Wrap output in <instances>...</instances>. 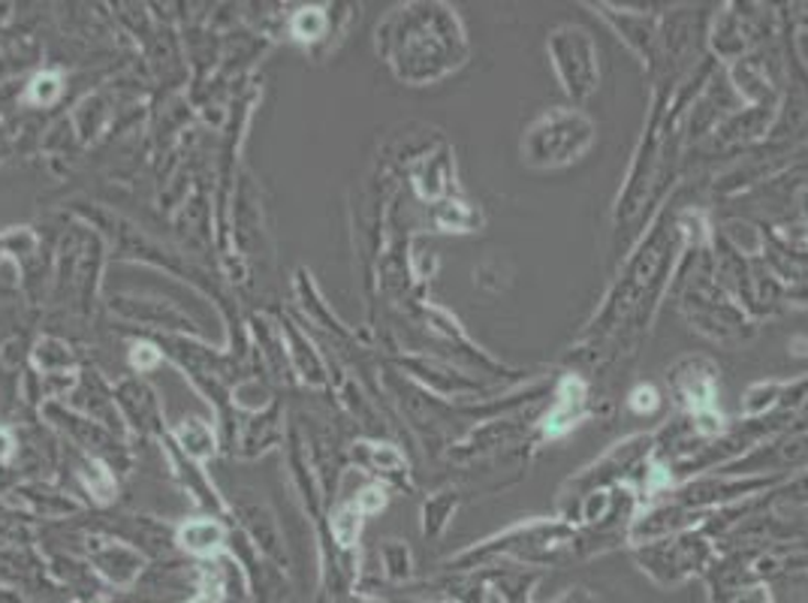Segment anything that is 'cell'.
<instances>
[{"mask_svg":"<svg viewBox=\"0 0 808 603\" xmlns=\"http://www.w3.org/2000/svg\"><path fill=\"white\" fill-rule=\"evenodd\" d=\"M558 603H598V601H594L591 594H586L582 589H579V592H570L565 601H558Z\"/></svg>","mask_w":808,"mask_h":603,"instance_id":"5","label":"cell"},{"mask_svg":"<svg viewBox=\"0 0 808 603\" xmlns=\"http://www.w3.org/2000/svg\"><path fill=\"white\" fill-rule=\"evenodd\" d=\"M658 390L655 386H636L634 393H631V407H634L636 414H652L655 407H658Z\"/></svg>","mask_w":808,"mask_h":603,"instance_id":"3","label":"cell"},{"mask_svg":"<svg viewBox=\"0 0 808 603\" xmlns=\"http://www.w3.org/2000/svg\"><path fill=\"white\" fill-rule=\"evenodd\" d=\"M733 603H773V597H769V589L754 585V589H745Z\"/></svg>","mask_w":808,"mask_h":603,"instance_id":"4","label":"cell"},{"mask_svg":"<svg viewBox=\"0 0 808 603\" xmlns=\"http://www.w3.org/2000/svg\"><path fill=\"white\" fill-rule=\"evenodd\" d=\"M553 58L555 70L565 81V91L577 100H586L598 81V64H594V46L589 34L579 28H561L553 36Z\"/></svg>","mask_w":808,"mask_h":603,"instance_id":"2","label":"cell"},{"mask_svg":"<svg viewBox=\"0 0 808 603\" xmlns=\"http://www.w3.org/2000/svg\"><path fill=\"white\" fill-rule=\"evenodd\" d=\"M591 145V124L582 116L570 112H553L543 116L532 130L528 140L522 142L525 157L534 166H561L577 161Z\"/></svg>","mask_w":808,"mask_h":603,"instance_id":"1","label":"cell"}]
</instances>
